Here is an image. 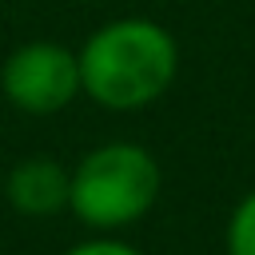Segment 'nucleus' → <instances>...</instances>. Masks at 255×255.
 Segmentation results:
<instances>
[{
  "label": "nucleus",
  "mask_w": 255,
  "mask_h": 255,
  "mask_svg": "<svg viewBox=\"0 0 255 255\" xmlns=\"http://www.w3.org/2000/svg\"><path fill=\"white\" fill-rule=\"evenodd\" d=\"M64 255H139V251L128 247V243H116V239H92V243H80Z\"/></svg>",
  "instance_id": "6"
},
{
  "label": "nucleus",
  "mask_w": 255,
  "mask_h": 255,
  "mask_svg": "<svg viewBox=\"0 0 255 255\" xmlns=\"http://www.w3.org/2000/svg\"><path fill=\"white\" fill-rule=\"evenodd\" d=\"M0 88L28 116H56L80 96V60L56 40H28L8 52Z\"/></svg>",
  "instance_id": "3"
},
{
  "label": "nucleus",
  "mask_w": 255,
  "mask_h": 255,
  "mask_svg": "<svg viewBox=\"0 0 255 255\" xmlns=\"http://www.w3.org/2000/svg\"><path fill=\"white\" fill-rule=\"evenodd\" d=\"M227 255H255V191H247L227 219Z\"/></svg>",
  "instance_id": "5"
},
{
  "label": "nucleus",
  "mask_w": 255,
  "mask_h": 255,
  "mask_svg": "<svg viewBox=\"0 0 255 255\" xmlns=\"http://www.w3.org/2000/svg\"><path fill=\"white\" fill-rule=\"evenodd\" d=\"M76 60L80 92L108 112H139L155 104L179 72V48L171 32L143 16H120L96 28Z\"/></svg>",
  "instance_id": "1"
},
{
  "label": "nucleus",
  "mask_w": 255,
  "mask_h": 255,
  "mask_svg": "<svg viewBox=\"0 0 255 255\" xmlns=\"http://www.w3.org/2000/svg\"><path fill=\"white\" fill-rule=\"evenodd\" d=\"M159 183V159L143 143L112 139L92 147L72 167L68 211L92 231H120L155 207Z\"/></svg>",
  "instance_id": "2"
},
{
  "label": "nucleus",
  "mask_w": 255,
  "mask_h": 255,
  "mask_svg": "<svg viewBox=\"0 0 255 255\" xmlns=\"http://www.w3.org/2000/svg\"><path fill=\"white\" fill-rule=\"evenodd\" d=\"M68 187H72V167H64L60 159H48V155L20 159L4 179L8 203L28 219L60 215L68 207Z\"/></svg>",
  "instance_id": "4"
}]
</instances>
